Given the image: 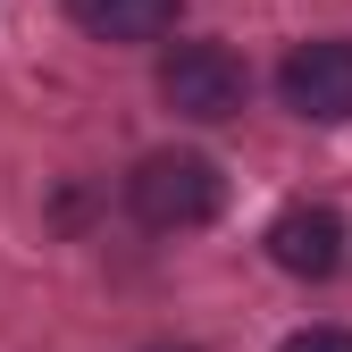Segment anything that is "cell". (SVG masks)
Listing matches in <instances>:
<instances>
[{
	"mask_svg": "<svg viewBox=\"0 0 352 352\" xmlns=\"http://www.w3.org/2000/svg\"><path fill=\"white\" fill-rule=\"evenodd\" d=\"M218 201H227V176H218L210 151H151V160H135V176H126V210H135L151 235L210 227Z\"/></svg>",
	"mask_w": 352,
	"mask_h": 352,
	"instance_id": "obj_1",
	"label": "cell"
},
{
	"mask_svg": "<svg viewBox=\"0 0 352 352\" xmlns=\"http://www.w3.org/2000/svg\"><path fill=\"white\" fill-rule=\"evenodd\" d=\"M160 101L193 126H218V118H243L252 101V67L227 51V42H176L160 59Z\"/></svg>",
	"mask_w": 352,
	"mask_h": 352,
	"instance_id": "obj_2",
	"label": "cell"
},
{
	"mask_svg": "<svg viewBox=\"0 0 352 352\" xmlns=\"http://www.w3.org/2000/svg\"><path fill=\"white\" fill-rule=\"evenodd\" d=\"M277 93H285L294 118H311V126H344V118H352V42H344V34L294 42L285 67H277Z\"/></svg>",
	"mask_w": 352,
	"mask_h": 352,
	"instance_id": "obj_3",
	"label": "cell"
},
{
	"mask_svg": "<svg viewBox=\"0 0 352 352\" xmlns=\"http://www.w3.org/2000/svg\"><path fill=\"white\" fill-rule=\"evenodd\" d=\"M269 260H277L285 277L327 285L344 260H352V227H344V210H327V201H294V210H277V218H269Z\"/></svg>",
	"mask_w": 352,
	"mask_h": 352,
	"instance_id": "obj_4",
	"label": "cell"
},
{
	"mask_svg": "<svg viewBox=\"0 0 352 352\" xmlns=\"http://www.w3.org/2000/svg\"><path fill=\"white\" fill-rule=\"evenodd\" d=\"M67 17L93 42H160L185 17V0H67Z\"/></svg>",
	"mask_w": 352,
	"mask_h": 352,
	"instance_id": "obj_5",
	"label": "cell"
},
{
	"mask_svg": "<svg viewBox=\"0 0 352 352\" xmlns=\"http://www.w3.org/2000/svg\"><path fill=\"white\" fill-rule=\"evenodd\" d=\"M277 352H352V327H294Z\"/></svg>",
	"mask_w": 352,
	"mask_h": 352,
	"instance_id": "obj_6",
	"label": "cell"
},
{
	"mask_svg": "<svg viewBox=\"0 0 352 352\" xmlns=\"http://www.w3.org/2000/svg\"><path fill=\"white\" fill-rule=\"evenodd\" d=\"M151 352H193V344H151Z\"/></svg>",
	"mask_w": 352,
	"mask_h": 352,
	"instance_id": "obj_7",
	"label": "cell"
}]
</instances>
